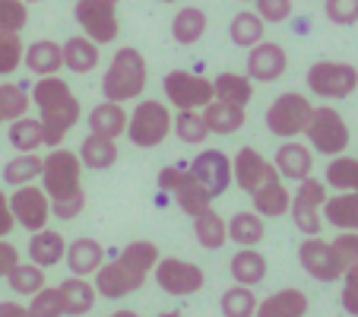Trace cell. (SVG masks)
I'll use <instances>...</instances> for the list:
<instances>
[{"instance_id": "1", "label": "cell", "mask_w": 358, "mask_h": 317, "mask_svg": "<svg viewBox=\"0 0 358 317\" xmlns=\"http://www.w3.org/2000/svg\"><path fill=\"white\" fill-rule=\"evenodd\" d=\"M41 190L51 200V216L76 219L86 206V190H83L80 178V155L70 149H51L48 159H41Z\"/></svg>"}, {"instance_id": "2", "label": "cell", "mask_w": 358, "mask_h": 317, "mask_svg": "<svg viewBox=\"0 0 358 317\" xmlns=\"http://www.w3.org/2000/svg\"><path fill=\"white\" fill-rule=\"evenodd\" d=\"M159 248L152 241H130L115 260L101 263L95 270V292L105 298H124L143 289L146 276L156 270Z\"/></svg>"}, {"instance_id": "3", "label": "cell", "mask_w": 358, "mask_h": 317, "mask_svg": "<svg viewBox=\"0 0 358 317\" xmlns=\"http://www.w3.org/2000/svg\"><path fill=\"white\" fill-rule=\"evenodd\" d=\"M29 99L41 111L38 121H41V130H45V146L57 149L64 143V136L73 130V124L80 121V99H76L73 89L61 76H38Z\"/></svg>"}, {"instance_id": "4", "label": "cell", "mask_w": 358, "mask_h": 317, "mask_svg": "<svg viewBox=\"0 0 358 317\" xmlns=\"http://www.w3.org/2000/svg\"><path fill=\"white\" fill-rule=\"evenodd\" d=\"M149 70H146V57L136 51V48H121L115 57H111L108 70H105V80H101V92L108 101H130L140 99L143 89H146Z\"/></svg>"}, {"instance_id": "5", "label": "cell", "mask_w": 358, "mask_h": 317, "mask_svg": "<svg viewBox=\"0 0 358 317\" xmlns=\"http://www.w3.org/2000/svg\"><path fill=\"white\" fill-rule=\"evenodd\" d=\"M124 134L130 136V143L140 149H152L159 143H165V136L171 134V111L169 105L156 99L140 101L127 118V130Z\"/></svg>"}, {"instance_id": "6", "label": "cell", "mask_w": 358, "mask_h": 317, "mask_svg": "<svg viewBox=\"0 0 358 317\" xmlns=\"http://www.w3.org/2000/svg\"><path fill=\"white\" fill-rule=\"evenodd\" d=\"M304 136L311 140V146L317 149L320 155H343L345 146L352 143V134H349V124L343 121L333 105H320V108L311 111V121L304 127Z\"/></svg>"}, {"instance_id": "7", "label": "cell", "mask_w": 358, "mask_h": 317, "mask_svg": "<svg viewBox=\"0 0 358 317\" xmlns=\"http://www.w3.org/2000/svg\"><path fill=\"white\" fill-rule=\"evenodd\" d=\"M324 200H327V184L317 181V178H304L298 181V190L292 194V203H289V213L295 219V229L301 232L304 238H314L320 235L324 229V216H320V209H324Z\"/></svg>"}, {"instance_id": "8", "label": "cell", "mask_w": 358, "mask_h": 317, "mask_svg": "<svg viewBox=\"0 0 358 317\" xmlns=\"http://www.w3.org/2000/svg\"><path fill=\"white\" fill-rule=\"evenodd\" d=\"M311 111H314V105L308 101V95L285 92L266 108V127H270L273 136H282V140L301 136L308 121H311Z\"/></svg>"}, {"instance_id": "9", "label": "cell", "mask_w": 358, "mask_h": 317, "mask_svg": "<svg viewBox=\"0 0 358 317\" xmlns=\"http://www.w3.org/2000/svg\"><path fill=\"white\" fill-rule=\"evenodd\" d=\"M162 89H165V99H169L178 111H200L216 99L213 80L187 73V70H171V73H165Z\"/></svg>"}, {"instance_id": "10", "label": "cell", "mask_w": 358, "mask_h": 317, "mask_svg": "<svg viewBox=\"0 0 358 317\" xmlns=\"http://www.w3.org/2000/svg\"><path fill=\"white\" fill-rule=\"evenodd\" d=\"M308 89L320 99H349L358 89V70L343 61H317L308 70Z\"/></svg>"}, {"instance_id": "11", "label": "cell", "mask_w": 358, "mask_h": 317, "mask_svg": "<svg viewBox=\"0 0 358 317\" xmlns=\"http://www.w3.org/2000/svg\"><path fill=\"white\" fill-rule=\"evenodd\" d=\"M73 16L80 22V29L86 32V38H92L95 45H108L121 32L117 3H111V0H76Z\"/></svg>"}, {"instance_id": "12", "label": "cell", "mask_w": 358, "mask_h": 317, "mask_svg": "<svg viewBox=\"0 0 358 317\" xmlns=\"http://www.w3.org/2000/svg\"><path fill=\"white\" fill-rule=\"evenodd\" d=\"M159 188L171 190V197L178 200V206L187 213V216H196L200 209L213 206L210 190L203 188L200 181L194 178L190 169H181V165H169V169L159 171Z\"/></svg>"}, {"instance_id": "13", "label": "cell", "mask_w": 358, "mask_h": 317, "mask_svg": "<svg viewBox=\"0 0 358 317\" xmlns=\"http://www.w3.org/2000/svg\"><path fill=\"white\" fill-rule=\"evenodd\" d=\"M298 263H301L304 273L311 279H317V283H336V279H343V273H345V267L336 257L333 244L320 241L317 235L304 238V241L298 244Z\"/></svg>"}, {"instance_id": "14", "label": "cell", "mask_w": 358, "mask_h": 317, "mask_svg": "<svg viewBox=\"0 0 358 317\" xmlns=\"http://www.w3.org/2000/svg\"><path fill=\"white\" fill-rule=\"evenodd\" d=\"M156 283L169 295H194L203 289L206 276L196 263L181 260V257H159L156 263Z\"/></svg>"}, {"instance_id": "15", "label": "cell", "mask_w": 358, "mask_h": 317, "mask_svg": "<svg viewBox=\"0 0 358 317\" xmlns=\"http://www.w3.org/2000/svg\"><path fill=\"white\" fill-rule=\"evenodd\" d=\"M10 209H13L16 225H22L26 232H41L48 229V219H51V200L41 188L35 184H22L13 190L10 197Z\"/></svg>"}, {"instance_id": "16", "label": "cell", "mask_w": 358, "mask_h": 317, "mask_svg": "<svg viewBox=\"0 0 358 317\" xmlns=\"http://www.w3.org/2000/svg\"><path fill=\"white\" fill-rule=\"evenodd\" d=\"M231 178H235V184L241 190L254 194V190L264 188L266 181L279 178V171L273 169V162H266L254 146H241L235 153V159H231Z\"/></svg>"}, {"instance_id": "17", "label": "cell", "mask_w": 358, "mask_h": 317, "mask_svg": "<svg viewBox=\"0 0 358 317\" xmlns=\"http://www.w3.org/2000/svg\"><path fill=\"white\" fill-rule=\"evenodd\" d=\"M190 171H194V178L203 188L210 190L213 200L222 197L231 184V159L222 149H206V153H200L194 162H190Z\"/></svg>"}, {"instance_id": "18", "label": "cell", "mask_w": 358, "mask_h": 317, "mask_svg": "<svg viewBox=\"0 0 358 317\" xmlns=\"http://www.w3.org/2000/svg\"><path fill=\"white\" fill-rule=\"evenodd\" d=\"M289 70V57L276 41H257L248 48V76L257 83H276Z\"/></svg>"}, {"instance_id": "19", "label": "cell", "mask_w": 358, "mask_h": 317, "mask_svg": "<svg viewBox=\"0 0 358 317\" xmlns=\"http://www.w3.org/2000/svg\"><path fill=\"white\" fill-rule=\"evenodd\" d=\"M273 169L279 171V178H285V181H304V178L311 175L314 169V155L311 149L304 146V143H282V146L276 149V159H273Z\"/></svg>"}, {"instance_id": "20", "label": "cell", "mask_w": 358, "mask_h": 317, "mask_svg": "<svg viewBox=\"0 0 358 317\" xmlns=\"http://www.w3.org/2000/svg\"><path fill=\"white\" fill-rule=\"evenodd\" d=\"M254 317H308V295L301 289H279L257 302Z\"/></svg>"}, {"instance_id": "21", "label": "cell", "mask_w": 358, "mask_h": 317, "mask_svg": "<svg viewBox=\"0 0 358 317\" xmlns=\"http://www.w3.org/2000/svg\"><path fill=\"white\" fill-rule=\"evenodd\" d=\"M64 260H67L73 276H95V270L105 263V251L95 238H76V241L67 244Z\"/></svg>"}, {"instance_id": "22", "label": "cell", "mask_w": 358, "mask_h": 317, "mask_svg": "<svg viewBox=\"0 0 358 317\" xmlns=\"http://www.w3.org/2000/svg\"><path fill=\"white\" fill-rule=\"evenodd\" d=\"M320 216L339 232H358V194L355 190H343L336 197H327Z\"/></svg>"}, {"instance_id": "23", "label": "cell", "mask_w": 358, "mask_h": 317, "mask_svg": "<svg viewBox=\"0 0 358 317\" xmlns=\"http://www.w3.org/2000/svg\"><path fill=\"white\" fill-rule=\"evenodd\" d=\"M89 130L95 136H108V140H117V136L127 130V111H124L121 101H99L92 111H89Z\"/></svg>"}, {"instance_id": "24", "label": "cell", "mask_w": 358, "mask_h": 317, "mask_svg": "<svg viewBox=\"0 0 358 317\" xmlns=\"http://www.w3.org/2000/svg\"><path fill=\"white\" fill-rule=\"evenodd\" d=\"M250 200H254V213H257V216L276 219V216H285V213H289L292 190L282 184V178H273V181H266L264 188L254 190Z\"/></svg>"}, {"instance_id": "25", "label": "cell", "mask_w": 358, "mask_h": 317, "mask_svg": "<svg viewBox=\"0 0 358 317\" xmlns=\"http://www.w3.org/2000/svg\"><path fill=\"white\" fill-rule=\"evenodd\" d=\"M67 254V238L55 229H41L32 232V241H29V260L38 263L41 270L45 267H57Z\"/></svg>"}, {"instance_id": "26", "label": "cell", "mask_w": 358, "mask_h": 317, "mask_svg": "<svg viewBox=\"0 0 358 317\" xmlns=\"http://www.w3.org/2000/svg\"><path fill=\"white\" fill-rule=\"evenodd\" d=\"M22 64L32 70L35 76H57V70L64 67V55L57 41H32V45L22 51Z\"/></svg>"}, {"instance_id": "27", "label": "cell", "mask_w": 358, "mask_h": 317, "mask_svg": "<svg viewBox=\"0 0 358 317\" xmlns=\"http://www.w3.org/2000/svg\"><path fill=\"white\" fill-rule=\"evenodd\" d=\"M57 289H61V298H64V314H70V317L89 314V311L95 308V298H99L95 286L89 283L86 276H70V279H64Z\"/></svg>"}, {"instance_id": "28", "label": "cell", "mask_w": 358, "mask_h": 317, "mask_svg": "<svg viewBox=\"0 0 358 317\" xmlns=\"http://www.w3.org/2000/svg\"><path fill=\"white\" fill-rule=\"evenodd\" d=\"M203 121H206V130L210 134H238L244 127V108H235L229 101H219L213 99L206 108H200Z\"/></svg>"}, {"instance_id": "29", "label": "cell", "mask_w": 358, "mask_h": 317, "mask_svg": "<svg viewBox=\"0 0 358 317\" xmlns=\"http://www.w3.org/2000/svg\"><path fill=\"white\" fill-rule=\"evenodd\" d=\"M229 267H231V279L241 286H250V289L266 279V257L257 248H241L231 257Z\"/></svg>"}, {"instance_id": "30", "label": "cell", "mask_w": 358, "mask_h": 317, "mask_svg": "<svg viewBox=\"0 0 358 317\" xmlns=\"http://www.w3.org/2000/svg\"><path fill=\"white\" fill-rule=\"evenodd\" d=\"M194 235L206 251H219L229 241V225H225V219L219 216L216 209L206 206L194 216Z\"/></svg>"}, {"instance_id": "31", "label": "cell", "mask_w": 358, "mask_h": 317, "mask_svg": "<svg viewBox=\"0 0 358 317\" xmlns=\"http://www.w3.org/2000/svg\"><path fill=\"white\" fill-rule=\"evenodd\" d=\"M61 55H64V67L73 70V73H92L99 67V45L92 38H86V35L67 38Z\"/></svg>"}, {"instance_id": "32", "label": "cell", "mask_w": 358, "mask_h": 317, "mask_svg": "<svg viewBox=\"0 0 358 317\" xmlns=\"http://www.w3.org/2000/svg\"><path fill=\"white\" fill-rule=\"evenodd\" d=\"M213 92L219 101H229L235 108H248V101L254 99V80L244 73H219L213 80Z\"/></svg>"}, {"instance_id": "33", "label": "cell", "mask_w": 358, "mask_h": 317, "mask_svg": "<svg viewBox=\"0 0 358 317\" xmlns=\"http://www.w3.org/2000/svg\"><path fill=\"white\" fill-rule=\"evenodd\" d=\"M76 155H80V162L86 165V169H95V171L111 169V165L117 162V143L108 140V136L89 134L86 140L80 143V153Z\"/></svg>"}, {"instance_id": "34", "label": "cell", "mask_w": 358, "mask_h": 317, "mask_svg": "<svg viewBox=\"0 0 358 317\" xmlns=\"http://www.w3.org/2000/svg\"><path fill=\"white\" fill-rule=\"evenodd\" d=\"M229 238L241 248H257L264 241V216H257L254 209H241L229 219Z\"/></svg>"}, {"instance_id": "35", "label": "cell", "mask_w": 358, "mask_h": 317, "mask_svg": "<svg viewBox=\"0 0 358 317\" xmlns=\"http://www.w3.org/2000/svg\"><path fill=\"white\" fill-rule=\"evenodd\" d=\"M203 32H206V13L200 7H184L171 20V35L178 45H194L203 38Z\"/></svg>"}, {"instance_id": "36", "label": "cell", "mask_w": 358, "mask_h": 317, "mask_svg": "<svg viewBox=\"0 0 358 317\" xmlns=\"http://www.w3.org/2000/svg\"><path fill=\"white\" fill-rule=\"evenodd\" d=\"M10 143H13V149H20V153H35L38 146H45L41 121L38 118H29V115L10 121Z\"/></svg>"}, {"instance_id": "37", "label": "cell", "mask_w": 358, "mask_h": 317, "mask_svg": "<svg viewBox=\"0 0 358 317\" xmlns=\"http://www.w3.org/2000/svg\"><path fill=\"white\" fill-rule=\"evenodd\" d=\"M219 308H222L225 317H254V311H257V295H254L250 286L235 283V286H229V289L222 292Z\"/></svg>"}, {"instance_id": "38", "label": "cell", "mask_w": 358, "mask_h": 317, "mask_svg": "<svg viewBox=\"0 0 358 317\" xmlns=\"http://www.w3.org/2000/svg\"><path fill=\"white\" fill-rule=\"evenodd\" d=\"M324 184H330L333 190H355L358 194V159L355 155H333L327 165Z\"/></svg>"}, {"instance_id": "39", "label": "cell", "mask_w": 358, "mask_h": 317, "mask_svg": "<svg viewBox=\"0 0 358 317\" xmlns=\"http://www.w3.org/2000/svg\"><path fill=\"white\" fill-rule=\"evenodd\" d=\"M35 178H41V155L35 153H20L16 159H10L3 165V181L10 188H22V184H32Z\"/></svg>"}, {"instance_id": "40", "label": "cell", "mask_w": 358, "mask_h": 317, "mask_svg": "<svg viewBox=\"0 0 358 317\" xmlns=\"http://www.w3.org/2000/svg\"><path fill=\"white\" fill-rule=\"evenodd\" d=\"M7 283H10V289H13L16 295H29V298H32L35 292L45 286V270H41L38 263H32V260H29V263L20 260L13 270L7 273Z\"/></svg>"}, {"instance_id": "41", "label": "cell", "mask_w": 358, "mask_h": 317, "mask_svg": "<svg viewBox=\"0 0 358 317\" xmlns=\"http://www.w3.org/2000/svg\"><path fill=\"white\" fill-rule=\"evenodd\" d=\"M229 35L238 48H254L257 41H264V20L257 13H238L229 26Z\"/></svg>"}, {"instance_id": "42", "label": "cell", "mask_w": 358, "mask_h": 317, "mask_svg": "<svg viewBox=\"0 0 358 317\" xmlns=\"http://www.w3.org/2000/svg\"><path fill=\"white\" fill-rule=\"evenodd\" d=\"M171 130L178 134V140L190 143V146L203 143V140H206V134H210L200 111H178V115L171 118Z\"/></svg>"}, {"instance_id": "43", "label": "cell", "mask_w": 358, "mask_h": 317, "mask_svg": "<svg viewBox=\"0 0 358 317\" xmlns=\"http://www.w3.org/2000/svg\"><path fill=\"white\" fill-rule=\"evenodd\" d=\"M29 111V92L22 86L13 83H3L0 86V124L3 121H16Z\"/></svg>"}, {"instance_id": "44", "label": "cell", "mask_w": 358, "mask_h": 317, "mask_svg": "<svg viewBox=\"0 0 358 317\" xmlns=\"http://www.w3.org/2000/svg\"><path fill=\"white\" fill-rule=\"evenodd\" d=\"M22 38L20 32H3L0 29V76H10L22 67Z\"/></svg>"}, {"instance_id": "45", "label": "cell", "mask_w": 358, "mask_h": 317, "mask_svg": "<svg viewBox=\"0 0 358 317\" xmlns=\"http://www.w3.org/2000/svg\"><path fill=\"white\" fill-rule=\"evenodd\" d=\"M29 314H32V317H64L61 289L41 286V289L32 295V302H29Z\"/></svg>"}, {"instance_id": "46", "label": "cell", "mask_w": 358, "mask_h": 317, "mask_svg": "<svg viewBox=\"0 0 358 317\" xmlns=\"http://www.w3.org/2000/svg\"><path fill=\"white\" fill-rule=\"evenodd\" d=\"M29 22V3L22 0H0V29L3 32H22Z\"/></svg>"}, {"instance_id": "47", "label": "cell", "mask_w": 358, "mask_h": 317, "mask_svg": "<svg viewBox=\"0 0 358 317\" xmlns=\"http://www.w3.org/2000/svg\"><path fill=\"white\" fill-rule=\"evenodd\" d=\"M324 13L336 26H355L358 22V0H324Z\"/></svg>"}, {"instance_id": "48", "label": "cell", "mask_w": 358, "mask_h": 317, "mask_svg": "<svg viewBox=\"0 0 358 317\" xmlns=\"http://www.w3.org/2000/svg\"><path fill=\"white\" fill-rule=\"evenodd\" d=\"M333 251H336V257L343 260V267L358 263V232H339V235L333 238Z\"/></svg>"}, {"instance_id": "49", "label": "cell", "mask_w": 358, "mask_h": 317, "mask_svg": "<svg viewBox=\"0 0 358 317\" xmlns=\"http://www.w3.org/2000/svg\"><path fill=\"white\" fill-rule=\"evenodd\" d=\"M257 16L264 22H285L292 16V0H257Z\"/></svg>"}, {"instance_id": "50", "label": "cell", "mask_w": 358, "mask_h": 317, "mask_svg": "<svg viewBox=\"0 0 358 317\" xmlns=\"http://www.w3.org/2000/svg\"><path fill=\"white\" fill-rule=\"evenodd\" d=\"M16 263H20V251H16L10 241H3V238H0V279L7 276Z\"/></svg>"}, {"instance_id": "51", "label": "cell", "mask_w": 358, "mask_h": 317, "mask_svg": "<svg viewBox=\"0 0 358 317\" xmlns=\"http://www.w3.org/2000/svg\"><path fill=\"white\" fill-rule=\"evenodd\" d=\"M13 229H16V219H13V209H10V197L0 190V238H7Z\"/></svg>"}, {"instance_id": "52", "label": "cell", "mask_w": 358, "mask_h": 317, "mask_svg": "<svg viewBox=\"0 0 358 317\" xmlns=\"http://www.w3.org/2000/svg\"><path fill=\"white\" fill-rule=\"evenodd\" d=\"M339 302H343V311H345V314L358 317V289L345 286V289H343V298H339Z\"/></svg>"}, {"instance_id": "53", "label": "cell", "mask_w": 358, "mask_h": 317, "mask_svg": "<svg viewBox=\"0 0 358 317\" xmlns=\"http://www.w3.org/2000/svg\"><path fill=\"white\" fill-rule=\"evenodd\" d=\"M0 317H32V314L20 302H0Z\"/></svg>"}, {"instance_id": "54", "label": "cell", "mask_w": 358, "mask_h": 317, "mask_svg": "<svg viewBox=\"0 0 358 317\" xmlns=\"http://www.w3.org/2000/svg\"><path fill=\"white\" fill-rule=\"evenodd\" d=\"M343 279H345V286H352V289H358V263H352V267H345Z\"/></svg>"}, {"instance_id": "55", "label": "cell", "mask_w": 358, "mask_h": 317, "mask_svg": "<svg viewBox=\"0 0 358 317\" xmlns=\"http://www.w3.org/2000/svg\"><path fill=\"white\" fill-rule=\"evenodd\" d=\"M108 317H140L136 311H115V314H108Z\"/></svg>"}, {"instance_id": "56", "label": "cell", "mask_w": 358, "mask_h": 317, "mask_svg": "<svg viewBox=\"0 0 358 317\" xmlns=\"http://www.w3.org/2000/svg\"><path fill=\"white\" fill-rule=\"evenodd\" d=\"M159 317H181L178 311H165V314H159Z\"/></svg>"}, {"instance_id": "57", "label": "cell", "mask_w": 358, "mask_h": 317, "mask_svg": "<svg viewBox=\"0 0 358 317\" xmlns=\"http://www.w3.org/2000/svg\"><path fill=\"white\" fill-rule=\"evenodd\" d=\"M22 3H41V0H22Z\"/></svg>"}, {"instance_id": "58", "label": "cell", "mask_w": 358, "mask_h": 317, "mask_svg": "<svg viewBox=\"0 0 358 317\" xmlns=\"http://www.w3.org/2000/svg\"><path fill=\"white\" fill-rule=\"evenodd\" d=\"M159 3H175V0H159Z\"/></svg>"}, {"instance_id": "59", "label": "cell", "mask_w": 358, "mask_h": 317, "mask_svg": "<svg viewBox=\"0 0 358 317\" xmlns=\"http://www.w3.org/2000/svg\"><path fill=\"white\" fill-rule=\"evenodd\" d=\"M241 3H250V0H241Z\"/></svg>"}, {"instance_id": "60", "label": "cell", "mask_w": 358, "mask_h": 317, "mask_svg": "<svg viewBox=\"0 0 358 317\" xmlns=\"http://www.w3.org/2000/svg\"><path fill=\"white\" fill-rule=\"evenodd\" d=\"M111 3H117V0H111Z\"/></svg>"}]
</instances>
